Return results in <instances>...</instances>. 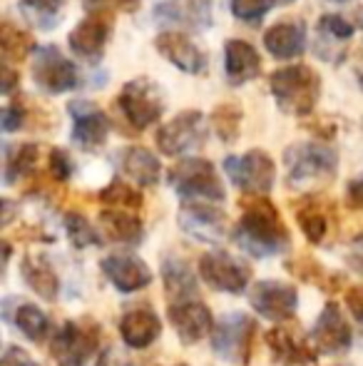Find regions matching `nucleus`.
I'll use <instances>...</instances> for the list:
<instances>
[{"mask_svg": "<svg viewBox=\"0 0 363 366\" xmlns=\"http://www.w3.org/2000/svg\"><path fill=\"white\" fill-rule=\"evenodd\" d=\"M234 242L254 257H272L289 247V229L279 209L264 194H249L242 199V219Z\"/></svg>", "mask_w": 363, "mask_h": 366, "instance_id": "obj_1", "label": "nucleus"}, {"mask_svg": "<svg viewBox=\"0 0 363 366\" xmlns=\"http://www.w3.org/2000/svg\"><path fill=\"white\" fill-rule=\"evenodd\" d=\"M269 87L276 105L286 112V115L304 117L314 112L316 102L321 97V77L309 65H289V68H279L269 77Z\"/></svg>", "mask_w": 363, "mask_h": 366, "instance_id": "obj_2", "label": "nucleus"}, {"mask_svg": "<svg viewBox=\"0 0 363 366\" xmlns=\"http://www.w3.org/2000/svg\"><path fill=\"white\" fill-rule=\"evenodd\" d=\"M286 182L294 189H309L334 179L339 169V154L321 142H301L284 152Z\"/></svg>", "mask_w": 363, "mask_h": 366, "instance_id": "obj_3", "label": "nucleus"}, {"mask_svg": "<svg viewBox=\"0 0 363 366\" xmlns=\"http://www.w3.org/2000/svg\"><path fill=\"white\" fill-rule=\"evenodd\" d=\"M170 184L184 199H207V202H222L227 197L219 172L209 159L187 157L180 159L170 169Z\"/></svg>", "mask_w": 363, "mask_h": 366, "instance_id": "obj_4", "label": "nucleus"}, {"mask_svg": "<svg viewBox=\"0 0 363 366\" xmlns=\"http://www.w3.org/2000/svg\"><path fill=\"white\" fill-rule=\"evenodd\" d=\"M100 347V327L90 319L65 322L50 342V357L58 366H85Z\"/></svg>", "mask_w": 363, "mask_h": 366, "instance_id": "obj_5", "label": "nucleus"}, {"mask_svg": "<svg viewBox=\"0 0 363 366\" xmlns=\"http://www.w3.org/2000/svg\"><path fill=\"white\" fill-rule=\"evenodd\" d=\"M254 337H257V322L247 314L234 312L224 317L212 332V347L224 362L242 366L252 357Z\"/></svg>", "mask_w": 363, "mask_h": 366, "instance_id": "obj_6", "label": "nucleus"}, {"mask_svg": "<svg viewBox=\"0 0 363 366\" xmlns=\"http://www.w3.org/2000/svg\"><path fill=\"white\" fill-rule=\"evenodd\" d=\"M33 80L48 95H63L78 87L80 73L78 65L70 63L55 45H43L35 50L33 58Z\"/></svg>", "mask_w": 363, "mask_h": 366, "instance_id": "obj_7", "label": "nucleus"}, {"mask_svg": "<svg viewBox=\"0 0 363 366\" xmlns=\"http://www.w3.org/2000/svg\"><path fill=\"white\" fill-rule=\"evenodd\" d=\"M117 105H120L125 120L135 130H147L165 112L160 90L150 80H145V77H137V80L127 82L120 95H117Z\"/></svg>", "mask_w": 363, "mask_h": 366, "instance_id": "obj_8", "label": "nucleus"}, {"mask_svg": "<svg viewBox=\"0 0 363 366\" xmlns=\"http://www.w3.org/2000/svg\"><path fill=\"white\" fill-rule=\"evenodd\" d=\"M224 172L247 194H267L276 179L274 159L264 149H249L242 157H227Z\"/></svg>", "mask_w": 363, "mask_h": 366, "instance_id": "obj_9", "label": "nucleus"}, {"mask_svg": "<svg viewBox=\"0 0 363 366\" xmlns=\"http://www.w3.org/2000/svg\"><path fill=\"white\" fill-rule=\"evenodd\" d=\"M204 140H207V120L199 110L180 112L157 132V147L162 154H170V157L192 152V149L202 147Z\"/></svg>", "mask_w": 363, "mask_h": 366, "instance_id": "obj_10", "label": "nucleus"}, {"mask_svg": "<svg viewBox=\"0 0 363 366\" xmlns=\"http://www.w3.org/2000/svg\"><path fill=\"white\" fill-rule=\"evenodd\" d=\"M199 277H202L212 290L239 294L247 290L252 269H249L244 262H239L237 257L229 254V252L217 249V252H207V254L199 259Z\"/></svg>", "mask_w": 363, "mask_h": 366, "instance_id": "obj_11", "label": "nucleus"}, {"mask_svg": "<svg viewBox=\"0 0 363 366\" xmlns=\"http://www.w3.org/2000/svg\"><path fill=\"white\" fill-rule=\"evenodd\" d=\"M249 302L259 312V317L269 319V322H289L299 307V294L291 285L267 280L254 285Z\"/></svg>", "mask_w": 363, "mask_h": 366, "instance_id": "obj_12", "label": "nucleus"}, {"mask_svg": "<svg viewBox=\"0 0 363 366\" xmlns=\"http://www.w3.org/2000/svg\"><path fill=\"white\" fill-rule=\"evenodd\" d=\"M180 227L199 242H219L227 232V217L222 209L207 204V199H184Z\"/></svg>", "mask_w": 363, "mask_h": 366, "instance_id": "obj_13", "label": "nucleus"}, {"mask_svg": "<svg viewBox=\"0 0 363 366\" xmlns=\"http://www.w3.org/2000/svg\"><path fill=\"white\" fill-rule=\"evenodd\" d=\"M267 344L274 354V362L281 366H306L316 362V352L306 337L301 334V327H276L267 332Z\"/></svg>", "mask_w": 363, "mask_h": 366, "instance_id": "obj_14", "label": "nucleus"}, {"mask_svg": "<svg viewBox=\"0 0 363 366\" xmlns=\"http://www.w3.org/2000/svg\"><path fill=\"white\" fill-rule=\"evenodd\" d=\"M112 23L110 13H90L80 25H75L68 35L70 50L85 60H97L105 53V45L110 40Z\"/></svg>", "mask_w": 363, "mask_h": 366, "instance_id": "obj_15", "label": "nucleus"}, {"mask_svg": "<svg viewBox=\"0 0 363 366\" xmlns=\"http://www.w3.org/2000/svg\"><path fill=\"white\" fill-rule=\"evenodd\" d=\"M70 112H73V140L83 149H97L107 142L110 135V120L97 105L88 100H75L70 102Z\"/></svg>", "mask_w": 363, "mask_h": 366, "instance_id": "obj_16", "label": "nucleus"}, {"mask_svg": "<svg viewBox=\"0 0 363 366\" xmlns=\"http://www.w3.org/2000/svg\"><path fill=\"white\" fill-rule=\"evenodd\" d=\"M170 322L175 327L177 337L184 344H194L199 339L209 337L214 329V317L209 312L207 304L197 302V299H187V302H177L170 307Z\"/></svg>", "mask_w": 363, "mask_h": 366, "instance_id": "obj_17", "label": "nucleus"}, {"mask_svg": "<svg viewBox=\"0 0 363 366\" xmlns=\"http://www.w3.org/2000/svg\"><path fill=\"white\" fill-rule=\"evenodd\" d=\"M314 342H316V349L324 354H344L351 349L354 334H351V327L344 319V314H341L339 304L329 302L324 307L321 317L316 319Z\"/></svg>", "mask_w": 363, "mask_h": 366, "instance_id": "obj_18", "label": "nucleus"}, {"mask_svg": "<svg viewBox=\"0 0 363 366\" xmlns=\"http://www.w3.org/2000/svg\"><path fill=\"white\" fill-rule=\"evenodd\" d=\"M102 272L105 277L117 287L120 292L130 294V292H137L142 287H147L152 282V272L140 257L135 254H110L102 259Z\"/></svg>", "mask_w": 363, "mask_h": 366, "instance_id": "obj_19", "label": "nucleus"}, {"mask_svg": "<svg viewBox=\"0 0 363 366\" xmlns=\"http://www.w3.org/2000/svg\"><path fill=\"white\" fill-rule=\"evenodd\" d=\"M155 45H157V50H160L162 58H167L175 68H180L182 73L199 75L207 70V55H204L187 35L175 33V30H167V33L157 35Z\"/></svg>", "mask_w": 363, "mask_h": 366, "instance_id": "obj_20", "label": "nucleus"}, {"mask_svg": "<svg viewBox=\"0 0 363 366\" xmlns=\"http://www.w3.org/2000/svg\"><path fill=\"white\" fill-rule=\"evenodd\" d=\"M351 38H354V28L341 15H324L316 28V55L331 65L341 63Z\"/></svg>", "mask_w": 363, "mask_h": 366, "instance_id": "obj_21", "label": "nucleus"}, {"mask_svg": "<svg viewBox=\"0 0 363 366\" xmlns=\"http://www.w3.org/2000/svg\"><path fill=\"white\" fill-rule=\"evenodd\" d=\"M155 15L167 23H180L189 30H207L212 28V0H167L157 5Z\"/></svg>", "mask_w": 363, "mask_h": 366, "instance_id": "obj_22", "label": "nucleus"}, {"mask_svg": "<svg viewBox=\"0 0 363 366\" xmlns=\"http://www.w3.org/2000/svg\"><path fill=\"white\" fill-rule=\"evenodd\" d=\"M224 73L229 85H244L262 73V58L247 40H227L224 45Z\"/></svg>", "mask_w": 363, "mask_h": 366, "instance_id": "obj_23", "label": "nucleus"}, {"mask_svg": "<svg viewBox=\"0 0 363 366\" xmlns=\"http://www.w3.org/2000/svg\"><path fill=\"white\" fill-rule=\"evenodd\" d=\"M264 45L276 60L301 58L306 50V25L301 20H284L264 33Z\"/></svg>", "mask_w": 363, "mask_h": 366, "instance_id": "obj_24", "label": "nucleus"}, {"mask_svg": "<svg viewBox=\"0 0 363 366\" xmlns=\"http://www.w3.org/2000/svg\"><path fill=\"white\" fill-rule=\"evenodd\" d=\"M162 334V322L152 309H132L122 317L120 337L130 349H147Z\"/></svg>", "mask_w": 363, "mask_h": 366, "instance_id": "obj_25", "label": "nucleus"}, {"mask_svg": "<svg viewBox=\"0 0 363 366\" xmlns=\"http://www.w3.org/2000/svg\"><path fill=\"white\" fill-rule=\"evenodd\" d=\"M120 167L132 182L142 184V187H152V184L160 182V174H162V167H160V159L150 152L147 147H125L120 154Z\"/></svg>", "mask_w": 363, "mask_h": 366, "instance_id": "obj_26", "label": "nucleus"}, {"mask_svg": "<svg viewBox=\"0 0 363 366\" xmlns=\"http://www.w3.org/2000/svg\"><path fill=\"white\" fill-rule=\"evenodd\" d=\"M20 274H23L25 285L38 294L40 299H45V302H55L58 299L60 282L58 274L53 272V267H50L48 257L28 254L23 259V264H20Z\"/></svg>", "mask_w": 363, "mask_h": 366, "instance_id": "obj_27", "label": "nucleus"}, {"mask_svg": "<svg viewBox=\"0 0 363 366\" xmlns=\"http://www.w3.org/2000/svg\"><path fill=\"white\" fill-rule=\"evenodd\" d=\"M100 227L107 234V239L120 242V244H137L142 239V219L135 214V209H122V207L102 209Z\"/></svg>", "mask_w": 363, "mask_h": 366, "instance_id": "obj_28", "label": "nucleus"}, {"mask_svg": "<svg viewBox=\"0 0 363 366\" xmlns=\"http://www.w3.org/2000/svg\"><path fill=\"white\" fill-rule=\"evenodd\" d=\"M162 280H165L167 299L172 304L187 302L197 292V277H194L192 267L184 259H177V257L165 259V264H162Z\"/></svg>", "mask_w": 363, "mask_h": 366, "instance_id": "obj_29", "label": "nucleus"}, {"mask_svg": "<svg viewBox=\"0 0 363 366\" xmlns=\"http://www.w3.org/2000/svg\"><path fill=\"white\" fill-rule=\"evenodd\" d=\"M294 214L306 239H309L311 244H321L326 232H329V214H326V207L321 204V199H316V197L299 199V202L294 204Z\"/></svg>", "mask_w": 363, "mask_h": 366, "instance_id": "obj_30", "label": "nucleus"}, {"mask_svg": "<svg viewBox=\"0 0 363 366\" xmlns=\"http://www.w3.org/2000/svg\"><path fill=\"white\" fill-rule=\"evenodd\" d=\"M286 269L294 277H299L301 282L321 287L324 292H336L344 285V280H341L339 274H331V272L326 269L324 264H319L314 257H296V259H289L286 262Z\"/></svg>", "mask_w": 363, "mask_h": 366, "instance_id": "obj_31", "label": "nucleus"}, {"mask_svg": "<svg viewBox=\"0 0 363 366\" xmlns=\"http://www.w3.org/2000/svg\"><path fill=\"white\" fill-rule=\"evenodd\" d=\"M40 157V147L35 142L5 147V184H15L18 179L28 177L35 169Z\"/></svg>", "mask_w": 363, "mask_h": 366, "instance_id": "obj_32", "label": "nucleus"}, {"mask_svg": "<svg viewBox=\"0 0 363 366\" xmlns=\"http://www.w3.org/2000/svg\"><path fill=\"white\" fill-rule=\"evenodd\" d=\"M0 48H3V60L5 63H20L30 55L33 50V38H30L25 30L15 28L13 23L5 20L3 23V33H0Z\"/></svg>", "mask_w": 363, "mask_h": 366, "instance_id": "obj_33", "label": "nucleus"}, {"mask_svg": "<svg viewBox=\"0 0 363 366\" xmlns=\"http://www.w3.org/2000/svg\"><path fill=\"white\" fill-rule=\"evenodd\" d=\"M212 125L214 132L219 135V140L232 145L239 137V127H242V110H239V105H234V102L217 105L212 112Z\"/></svg>", "mask_w": 363, "mask_h": 366, "instance_id": "obj_34", "label": "nucleus"}, {"mask_svg": "<svg viewBox=\"0 0 363 366\" xmlns=\"http://www.w3.org/2000/svg\"><path fill=\"white\" fill-rule=\"evenodd\" d=\"M15 324L30 342H43L48 334V317L35 304H20L15 309Z\"/></svg>", "mask_w": 363, "mask_h": 366, "instance_id": "obj_35", "label": "nucleus"}, {"mask_svg": "<svg viewBox=\"0 0 363 366\" xmlns=\"http://www.w3.org/2000/svg\"><path fill=\"white\" fill-rule=\"evenodd\" d=\"M100 202L107 207H122V209H142V194L135 187H130L127 182L115 179L112 184H107L100 192Z\"/></svg>", "mask_w": 363, "mask_h": 366, "instance_id": "obj_36", "label": "nucleus"}, {"mask_svg": "<svg viewBox=\"0 0 363 366\" xmlns=\"http://www.w3.org/2000/svg\"><path fill=\"white\" fill-rule=\"evenodd\" d=\"M65 232H68L70 242H73L78 249L102 244V237L97 234L95 227H92L80 212H68V214H65Z\"/></svg>", "mask_w": 363, "mask_h": 366, "instance_id": "obj_37", "label": "nucleus"}, {"mask_svg": "<svg viewBox=\"0 0 363 366\" xmlns=\"http://www.w3.org/2000/svg\"><path fill=\"white\" fill-rule=\"evenodd\" d=\"M232 3V13L234 18H239L242 23H259L264 15L272 8V0H229Z\"/></svg>", "mask_w": 363, "mask_h": 366, "instance_id": "obj_38", "label": "nucleus"}, {"mask_svg": "<svg viewBox=\"0 0 363 366\" xmlns=\"http://www.w3.org/2000/svg\"><path fill=\"white\" fill-rule=\"evenodd\" d=\"M83 3L88 13H112V10L135 13L140 8V0H83Z\"/></svg>", "mask_w": 363, "mask_h": 366, "instance_id": "obj_39", "label": "nucleus"}, {"mask_svg": "<svg viewBox=\"0 0 363 366\" xmlns=\"http://www.w3.org/2000/svg\"><path fill=\"white\" fill-rule=\"evenodd\" d=\"M65 3H68V0H23V5L35 18H45V20H50V23H53L55 15L63 10Z\"/></svg>", "mask_w": 363, "mask_h": 366, "instance_id": "obj_40", "label": "nucleus"}, {"mask_svg": "<svg viewBox=\"0 0 363 366\" xmlns=\"http://www.w3.org/2000/svg\"><path fill=\"white\" fill-rule=\"evenodd\" d=\"M73 172V162H70V154L65 149H53L50 152V174H53L58 182H65Z\"/></svg>", "mask_w": 363, "mask_h": 366, "instance_id": "obj_41", "label": "nucleus"}, {"mask_svg": "<svg viewBox=\"0 0 363 366\" xmlns=\"http://www.w3.org/2000/svg\"><path fill=\"white\" fill-rule=\"evenodd\" d=\"M25 122V107L23 102H10L3 110V130L5 132H15L20 130Z\"/></svg>", "mask_w": 363, "mask_h": 366, "instance_id": "obj_42", "label": "nucleus"}, {"mask_svg": "<svg viewBox=\"0 0 363 366\" xmlns=\"http://www.w3.org/2000/svg\"><path fill=\"white\" fill-rule=\"evenodd\" d=\"M3 366H38V364L28 357V352H23L18 347H8L3 354Z\"/></svg>", "mask_w": 363, "mask_h": 366, "instance_id": "obj_43", "label": "nucleus"}, {"mask_svg": "<svg viewBox=\"0 0 363 366\" xmlns=\"http://www.w3.org/2000/svg\"><path fill=\"white\" fill-rule=\"evenodd\" d=\"M346 304L354 312V317L363 322V287H354V290L346 292Z\"/></svg>", "mask_w": 363, "mask_h": 366, "instance_id": "obj_44", "label": "nucleus"}, {"mask_svg": "<svg viewBox=\"0 0 363 366\" xmlns=\"http://www.w3.org/2000/svg\"><path fill=\"white\" fill-rule=\"evenodd\" d=\"M346 202L351 209H363V177L354 179L349 184V192H346Z\"/></svg>", "mask_w": 363, "mask_h": 366, "instance_id": "obj_45", "label": "nucleus"}, {"mask_svg": "<svg viewBox=\"0 0 363 366\" xmlns=\"http://www.w3.org/2000/svg\"><path fill=\"white\" fill-rule=\"evenodd\" d=\"M97 366H135V364H132L127 357H122L120 352H115V349H107V352H102Z\"/></svg>", "mask_w": 363, "mask_h": 366, "instance_id": "obj_46", "label": "nucleus"}, {"mask_svg": "<svg viewBox=\"0 0 363 366\" xmlns=\"http://www.w3.org/2000/svg\"><path fill=\"white\" fill-rule=\"evenodd\" d=\"M346 259H349V264L354 267L356 272H361L363 274V234L354 242V244H351L349 257H346Z\"/></svg>", "mask_w": 363, "mask_h": 366, "instance_id": "obj_47", "label": "nucleus"}, {"mask_svg": "<svg viewBox=\"0 0 363 366\" xmlns=\"http://www.w3.org/2000/svg\"><path fill=\"white\" fill-rule=\"evenodd\" d=\"M15 80H18V73H15L13 68H10L8 63H5V80H3V95H10L15 87Z\"/></svg>", "mask_w": 363, "mask_h": 366, "instance_id": "obj_48", "label": "nucleus"}, {"mask_svg": "<svg viewBox=\"0 0 363 366\" xmlns=\"http://www.w3.org/2000/svg\"><path fill=\"white\" fill-rule=\"evenodd\" d=\"M272 3H279V5H289V3H294V0H272Z\"/></svg>", "mask_w": 363, "mask_h": 366, "instance_id": "obj_49", "label": "nucleus"}, {"mask_svg": "<svg viewBox=\"0 0 363 366\" xmlns=\"http://www.w3.org/2000/svg\"><path fill=\"white\" fill-rule=\"evenodd\" d=\"M331 3H346V0H331Z\"/></svg>", "mask_w": 363, "mask_h": 366, "instance_id": "obj_50", "label": "nucleus"}, {"mask_svg": "<svg viewBox=\"0 0 363 366\" xmlns=\"http://www.w3.org/2000/svg\"><path fill=\"white\" fill-rule=\"evenodd\" d=\"M361 85H363V73H361Z\"/></svg>", "mask_w": 363, "mask_h": 366, "instance_id": "obj_51", "label": "nucleus"}, {"mask_svg": "<svg viewBox=\"0 0 363 366\" xmlns=\"http://www.w3.org/2000/svg\"><path fill=\"white\" fill-rule=\"evenodd\" d=\"M177 366H187V364H177Z\"/></svg>", "mask_w": 363, "mask_h": 366, "instance_id": "obj_52", "label": "nucleus"}, {"mask_svg": "<svg viewBox=\"0 0 363 366\" xmlns=\"http://www.w3.org/2000/svg\"><path fill=\"white\" fill-rule=\"evenodd\" d=\"M361 30H363V25H361Z\"/></svg>", "mask_w": 363, "mask_h": 366, "instance_id": "obj_53", "label": "nucleus"}]
</instances>
